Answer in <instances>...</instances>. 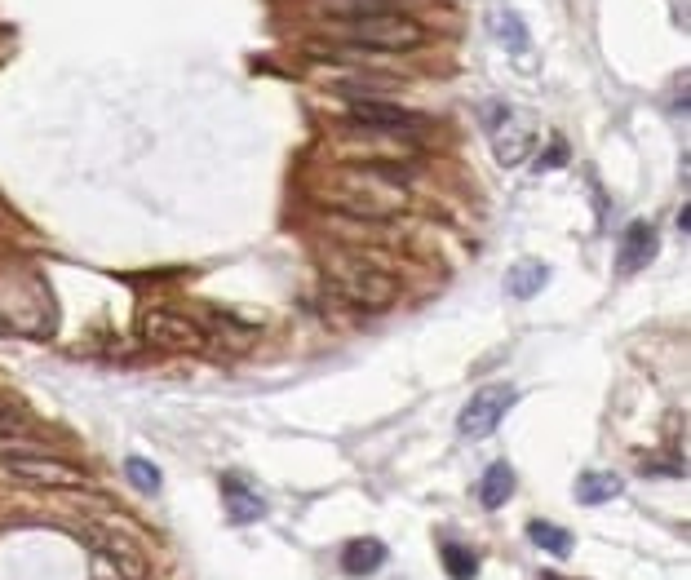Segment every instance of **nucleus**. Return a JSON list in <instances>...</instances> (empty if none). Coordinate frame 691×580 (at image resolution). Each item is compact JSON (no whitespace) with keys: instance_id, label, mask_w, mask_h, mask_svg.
<instances>
[{"instance_id":"1","label":"nucleus","mask_w":691,"mask_h":580,"mask_svg":"<svg viewBox=\"0 0 691 580\" xmlns=\"http://www.w3.org/2000/svg\"><path fill=\"white\" fill-rule=\"evenodd\" d=\"M408 182L412 169L408 164H346L333 178L319 186V204H328L333 213L355 217V222H395L408 209Z\"/></svg>"},{"instance_id":"2","label":"nucleus","mask_w":691,"mask_h":580,"mask_svg":"<svg viewBox=\"0 0 691 580\" xmlns=\"http://www.w3.org/2000/svg\"><path fill=\"white\" fill-rule=\"evenodd\" d=\"M350 49H381V54H412V49L426 45V27L408 14H346L333 27Z\"/></svg>"},{"instance_id":"3","label":"nucleus","mask_w":691,"mask_h":580,"mask_svg":"<svg viewBox=\"0 0 691 580\" xmlns=\"http://www.w3.org/2000/svg\"><path fill=\"white\" fill-rule=\"evenodd\" d=\"M328 279H333V293L346 306L368 310V315L395 306V297H399V279L390 271H381L377 262H368V257H337L328 266Z\"/></svg>"},{"instance_id":"4","label":"nucleus","mask_w":691,"mask_h":580,"mask_svg":"<svg viewBox=\"0 0 691 580\" xmlns=\"http://www.w3.org/2000/svg\"><path fill=\"white\" fill-rule=\"evenodd\" d=\"M0 470L18 483H32V488H54V492L89 488L85 470H76V465H67V461L36 457V452H5V457H0Z\"/></svg>"},{"instance_id":"5","label":"nucleus","mask_w":691,"mask_h":580,"mask_svg":"<svg viewBox=\"0 0 691 580\" xmlns=\"http://www.w3.org/2000/svg\"><path fill=\"white\" fill-rule=\"evenodd\" d=\"M346 120L364 133H377V138H412L421 129L417 111H404L395 102H381V98H350L346 102Z\"/></svg>"},{"instance_id":"6","label":"nucleus","mask_w":691,"mask_h":580,"mask_svg":"<svg viewBox=\"0 0 691 580\" xmlns=\"http://www.w3.org/2000/svg\"><path fill=\"white\" fill-rule=\"evenodd\" d=\"M514 399H519V395H514L510 386H483L479 395L461 408V417H457L461 439H488V434L497 430V421L514 408Z\"/></svg>"},{"instance_id":"7","label":"nucleus","mask_w":691,"mask_h":580,"mask_svg":"<svg viewBox=\"0 0 691 580\" xmlns=\"http://www.w3.org/2000/svg\"><path fill=\"white\" fill-rule=\"evenodd\" d=\"M142 333H147L151 346H164V350H200L204 346V328L191 324L187 315H173V310H151L142 319Z\"/></svg>"},{"instance_id":"8","label":"nucleus","mask_w":691,"mask_h":580,"mask_svg":"<svg viewBox=\"0 0 691 580\" xmlns=\"http://www.w3.org/2000/svg\"><path fill=\"white\" fill-rule=\"evenodd\" d=\"M222 492H226V514H231V523H253L266 514L262 492L249 488V479H240V474H226Z\"/></svg>"},{"instance_id":"9","label":"nucleus","mask_w":691,"mask_h":580,"mask_svg":"<svg viewBox=\"0 0 691 580\" xmlns=\"http://www.w3.org/2000/svg\"><path fill=\"white\" fill-rule=\"evenodd\" d=\"M656 248H660V240H656L652 226H647V222H629V231L621 235V271L625 275L643 271V266L656 257Z\"/></svg>"},{"instance_id":"10","label":"nucleus","mask_w":691,"mask_h":580,"mask_svg":"<svg viewBox=\"0 0 691 580\" xmlns=\"http://www.w3.org/2000/svg\"><path fill=\"white\" fill-rule=\"evenodd\" d=\"M342 567H346V576H373L386 567V545L377 536H359V541H350L342 550Z\"/></svg>"},{"instance_id":"11","label":"nucleus","mask_w":691,"mask_h":580,"mask_svg":"<svg viewBox=\"0 0 691 580\" xmlns=\"http://www.w3.org/2000/svg\"><path fill=\"white\" fill-rule=\"evenodd\" d=\"M514 496V470H510V461H497V465H488L483 470V479H479V501H483V510H501L505 501Z\"/></svg>"},{"instance_id":"12","label":"nucleus","mask_w":691,"mask_h":580,"mask_svg":"<svg viewBox=\"0 0 691 580\" xmlns=\"http://www.w3.org/2000/svg\"><path fill=\"white\" fill-rule=\"evenodd\" d=\"M621 492H625V483L616 479L612 470H585L581 479H576V501L581 505H607Z\"/></svg>"},{"instance_id":"13","label":"nucleus","mask_w":691,"mask_h":580,"mask_svg":"<svg viewBox=\"0 0 691 580\" xmlns=\"http://www.w3.org/2000/svg\"><path fill=\"white\" fill-rule=\"evenodd\" d=\"M545 284H550V266H541V262H514L510 275H505V288H510V293L519 297V302L536 297Z\"/></svg>"},{"instance_id":"14","label":"nucleus","mask_w":691,"mask_h":580,"mask_svg":"<svg viewBox=\"0 0 691 580\" xmlns=\"http://www.w3.org/2000/svg\"><path fill=\"white\" fill-rule=\"evenodd\" d=\"M528 536H532L536 550H545V554H554V558L572 554V532H567V527H559V523H550V519H532L528 523Z\"/></svg>"},{"instance_id":"15","label":"nucleus","mask_w":691,"mask_h":580,"mask_svg":"<svg viewBox=\"0 0 691 580\" xmlns=\"http://www.w3.org/2000/svg\"><path fill=\"white\" fill-rule=\"evenodd\" d=\"M439 558H443V567H448V576L452 580H474L479 576V558H474L466 545H457V541H448L439 550Z\"/></svg>"},{"instance_id":"16","label":"nucleus","mask_w":691,"mask_h":580,"mask_svg":"<svg viewBox=\"0 0 691 580\" xmlns=\"http://www.w3.org/2000/svg\"><path fill=\"white\" fill-rule=\"evenodd\" d=\"M125 479H129L138 492H147V496L160 492V470H156L151 461H142V457H129V461H125Z\"/></svg>"},{"instance_id":"17","label":"nucleus","mask_w":691,"mask_h":580,"mask_svg":"<svg viewBox=\"0 0 691 580\" xmlns=\"http://www.w3.org/2000/svg\"><path fill=\"white\" fill-rule=\"evenodd\" d=\"M94 580H125V572L116 567V558L107 550H98V545H94Z\"/></svg>"},{"instance_id":"18","label":"nucleus","mask_w":691,"mask_h":580,"mask_svg":"<svg viewBox=\"0 0 691 580\" xmlns=\"http://www.w3.org/2000/svg\"><path fill=\"white\" fill-rule=\"evenodd\" d=\"M687 226H691V204H683V213H678V231L687 235Z\"/></svg>"},{"instance_id":"19","label":"nucleus","mask_w":691,"mask_h":580,"mask_svg":"<svg viewBox=\"0 0 691 580\" xmlns=\"http://www.w3.org/2000/svg\"><path fill=\"white\" fill-rule=\"evenodd\" d=\"M541 580H567V576H559V572H541Z\"/></svg>"}]
</instances>
